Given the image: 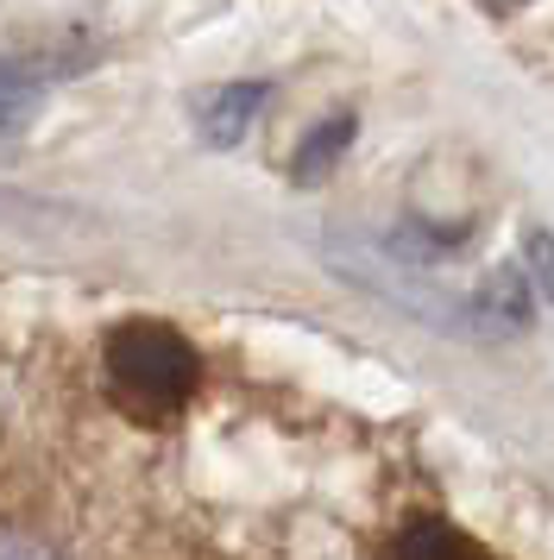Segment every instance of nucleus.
I'll return each mask as SVG.
<instances>
[{
  "mask_svg": "<svg viewBox=\"0 0 554 560\" xmlns=\"http://www.w3.org/2000/svg\"><path fill=\"white\" fill-rule=\"evenodd\" d=\"M384 560H492V548H478L473 535L441 523V516H416L391 535Z\"/></svg>",
  "mask_w": 554,
  "mask_h": 560,
  "instance_id": "f03ea898",
  "label": "nucleus"
},
{
  "mask_svg": "<svg viewBox=\"0 0 554 560\" xmlns=\"http://www.w3.org/2000/svg\"><path fill=\"white\" fill-rule=\"evenodd\" d=\"M38 107H45V82H38V70L20 63V57H0V145L20 139V132L38 120Z\"/></svg>",
  "mask_w": 554,
  "mask_h": 560,
  "instance_id": "7ed1b4c3",
  "label": "nucleus"
},
{
  "mask_svg": "<svg viewBox=\"0 0 554 560\" xmlns=\"http://www.w3.org/2000/svg\"><path fill=\"white\" fill-rule=\"evenodd\" d=\"M478 315H498L510 328H529V303H523V271H498V278L485 283V296H478Z\"/></svg>",
  "mask_w": 554,
  "mask_h": 560,
  "instance_id": "423d86ee",
  "label": "nucleus"
},
{
  "mask_svg": "<svg viewBox=\"0 0 554 560\" xmlns=\"http://www.w3.org/2000/svg\"><path fill=\"white\" fill-rule=\"evenodd\" d=\"M523 258H529V271H535V283H542V296L554 303V233L529 228L523 233Z\"/></svg>",
  "mask_w": 554,
  "mask_h": 560,
  "instance_id": "0eeeda50",
  "label": "nucleus"
},
{
  "mask_svg": "<svg viewBox=\"0 0 554 560\" xmlns=\"http://www.w3.org/2000/svg\"><path fill=\"white\" fill-rule=\"evenodd\" d=\"M265 107V82H233V89H215L208 102H201V132L215 139V145H233L240 132L252 127V114Z\"/></svg>",
  "mask_w": 554,
  "mask_h": 560,
  "instance_id": "20e7f679",
  "label": "nucleus"
},
{
  "mask_svg": "<svg viewBox=\"0 0 554 560\" xmlns=\"http://www.w3.org/2000/svg\"><path fill=\"white\" fill-rule=\"evenodd\" d=\"M201 384L196 347L171 328V322H120L107 334V390L126 416L139 422H176Z\"/></svg>",
  "mask_w": 554,
  "mask_h": 560,
  "instance_id": "f257e3e1",
  "label": "nucleus"
},
{
  "mask_svg": "<svg viewBox=\"0 0 554 560\" xmlns=\"http://www.w3.org/2000/svg\"><path fill=\"white\" fill-rule=\"evenodd\" d=\"M0 560H64L50 541H38L32 529H13V523H0Z\"/></svg>",
  "mask_w": 554,
  "mask_h": 560,
  "instance_id": "6e6552de",
  "label": "nucleus"
},
{
  "mask_svg": "<svg viewBox=\"0 0 554 560\" xmlns=\"http://www.w3.org/2000/svg\"><path fill=\"white\" fill-rule=\"evenodd\" d=\"M353 132H359V127H353V114H334V120H322V127L302 139V152H297V164H290V177H297V183H322L327 171L347 158V139H353Z\"/></svg>",
  "mask_w": 554,
  "mask_h": 560,
  "instance_id": "39448f33",
  "label": "nucleus"
}]
</instances>
